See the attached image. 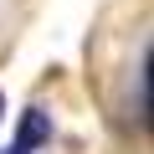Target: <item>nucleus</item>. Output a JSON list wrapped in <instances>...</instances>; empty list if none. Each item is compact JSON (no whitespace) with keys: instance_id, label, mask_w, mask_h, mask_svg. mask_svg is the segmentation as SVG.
<instances>
[{"instance_id":"nucleus-1","label":"nucleus","mask_w":154,"mask_h":154,"mask_svg":"<svg viewBox=\"0 0 154 154\" xmlns=\"http://www.w3.org/2000/svg\"><path fill=\"white\" fill-rule=\"evenodd\" d=\"M46 134H51V118H46V108H26L21 128H16V144H11L5 154H36V149L46 144Z\"/></svg>"},{"instance_id":"nucleus-2","label":"nucleus","mask_w":154,"mask_h":154,"mask_svg":"<svg viewBox=\"0 0 154 154\" xmlns=\"http://www.w3.org/2000/svg\"><path fill=\"white\" fill-rule=\"evenodd\" d=\"M0 113H5V98H0Z\"/></svg>"}]
</instances>
